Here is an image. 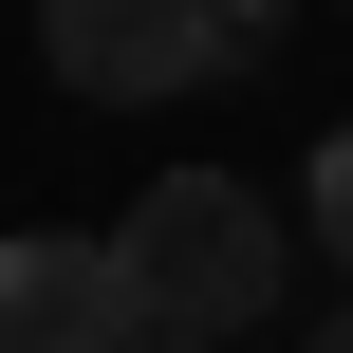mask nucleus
Listing matches in <instances>:
<instances>
[{
  "label": "nucleus",
  "instance_id": "1",
  "mask_svg": "<svg viewBox=\"0 0 353 353\" xmlns=\"http://www.w3.org/2000/svg\"><path fill=\"white\" fill-rule=\"evenodd\" d=\"M112 242H130V279H149L168 335H261V298H279V223H261V186H223V168H168Z\"/></svg>",
  "mask_w": 353,
  "mask_h": 353
},
{
  "label": "nucleus",
  "instance_id": "2",
  "mask_svg": "<svg viewBox=\"0 0 353 353\" xmlns=\"http://www.w3.org/2000/svg\"><path fill=\"white\" fill-rule=\"evenodd\" d=\"M37 56H56V93H93V112H149V93H205V74H242L261 37H242L223 0H37Z\"/></svg>",
  "mask_w": 353,
  "mask_h": 353
},
{
  "label": "nucleus",
  "instance_id": "3",
  "mask_svg": "<svg viewBox=\"0 0 353 353\" xmlns=\"http://www.w3.org/2000/svg\"><path fill=\"white\" fill-rule=\"evenodd\" d=\"M130 335H149L130 242H93V223H19L0 242V353H130Z\"/></svg>",
  "mask_w": 353,
  "mask_h": 353
},
{
  "label": "nucleus",
  "instance_id": "4",
  "mask_svg": "<svg viewBox=\"0 0 353 353\" xmlns=\"http://www.w3.org/2000/svg\"><path fill=\"white\" fill-rule=\"evenodd\" d=\"M316 242H335V261H353V130H335V149H316Z\"/></svg>",
  "mask_w": 353,
  "mask_h": 353
},
{
  "label": "nucleus",
  "instance_id": "5",
  "mask_svg": "<svg viewBox=\"0 0 353 353\" xmlns=\"http://www.w3.org/2000/svg\"><path fill=\"white\" fill-rule=\"evenodd\" d=\"M130 353H223V335H168V316H149V335H130Z\"/></svg>",
  "mask_w": 353,
  "mask_h": 353
},
{
  "label": "nucleus",
  "instance_id": "6",
  "mask_svg": "<svg viewBox=\"0 0 353 353\" xmlns=\"http://www.w3.org/2000/svg\"><path fill=\"white\" fill-rule=\"evenodd\" d=\"M298 353H353V298H335V316H316V335H298Z\"/></svg>",
  "mask_w": 353,
  "mask_h": 353
},
{
  "label": "nucleus",
  "instance_id": "7",
  "mask_svg": "<svg viewBox=\"0 0 353 353\" xmlns=\"http://www.w3.org/2000/svg\"><path fill=\"white\" fill-rule=\"evenodd\" d=\"M223 19H242V37H279V0H223Z\"/></svg>",
  "mask_w": 353,
  "mask_h": 353
}]
</instances>
